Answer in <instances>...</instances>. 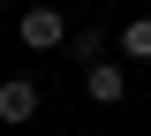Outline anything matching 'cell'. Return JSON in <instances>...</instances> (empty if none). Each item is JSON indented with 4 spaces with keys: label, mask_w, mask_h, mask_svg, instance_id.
I'll use <instances>...</instances> for the list:
<instances>
[{
    "label": "cell",
    "mask_w": 151,
    "mask_h": 136,
    "mask_svg": "<svg viewBox=\"0 0 151 136\" xmlns=\"http://www.w3.org/2000/svg\"><path fill=\"white\" fill-rule=\"evenodd\" d=\"M15 38L30 45V53H53V45H68V15L38 0V8H23V15H15Z\"/></svg>",
    "instance_id": "cell-1"
},
{
    "label": "cell",
    "mask_w": 151,
    "mask_h": 136,
    "mask_svg": "<svg viewBox=\"0 0 151 136\" xmlns=\"http://www.w3.org/2000/svg\"><path fill=\"white\" fill-rule=\"evenodd\" d=\"M68 53L91 68V60H106V38H98V30H68Z\"/></svg>",
    "instance_id": "cell-5"
},
{
    "label": "cell",
    "mask_w": 151,
    "mask_h": 136,
    "mask_svg": "<svg viewBox=\"0 0 151 136\" xmlns=\"http://www.w3.org/2000/svg\"><path fill=\"white\" fill-rule=\"evenodd\" d=\"M0 121H8V129L38 121V83L30 76H8V83H0Z\"/></svg>",
    "instance_id": "cell-3"
},
{
    "label": "cell",
    "mask_w": 151,
    "mask_h": 136,
    "mask_svg": "<svg viewBox=\"0 0 151 136\" xmlns=\"http://www.w3.org/2000/svg\"><path fill=\"white\" fill-rule=\"evenodd\" d=\"M83 91H91L98 106H121V98H129V68H121V60H91V68H83Z\"/></svg>",
    "instance_id": "cell-2"
},
{
    "label": "cell",
    "mask_w": 151,
    "mask_h": 136,
    "mask_svg": "<svg viewBox=\"0 0 151 136\" xmlns=\"http://www.w3.org/2000/svg\"><path fill=\"white\" fill-rule=\"evenodd\" d=\"M113 53L129 60V68H136V60H151V15H136V23H121V38H113Z\"/></svg>",
    "instance_id": "cell-4"
}]
</instances>
